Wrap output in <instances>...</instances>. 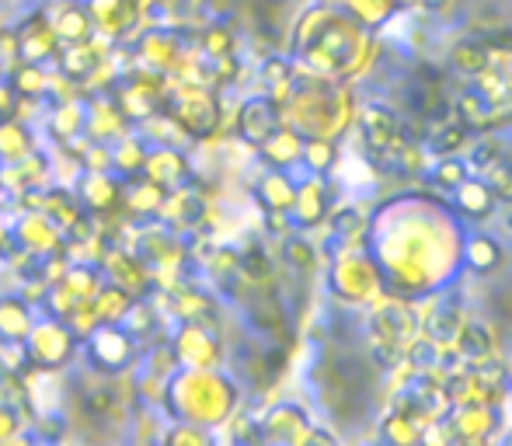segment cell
<instances>
[{"mask_svg":"<svg viewBox=\"0 0 512 446\" xmlns=\"http://www.w3.org/2000/svg\"><path fill=\"white\" fill-rule=\"evenodd\" d=\"M25 349L35 366L56 370V366H63L74 356L77 338L70 332V325H63V321H42V325H32V332L25 338Z\"/></svg>","mask_w":512,"mask_h":446,"instance_id":"1","label":"cell"},{"mask_svg":"<svg viewBox=\"0 0 512 446\" xmlns=\"http://www.w3.org/2000/svg\"><path fill=\"white\" fill-rule=\"evenodd\" d=\"M88 356L102 373H119L133 363L136 342H133V335H129L126 328L115 325V321H102L98 328H91Z\"/></svg>","mask_w":512,"mask_h":446,"instance_id":"2","label":"cell"},{"mask_svg":"<svg viewBox=\"0 0 512 446\" xmlns=\"http://www.w3.org/2000/svg\"><path fill=\"white\" fill-rule=\"evenodd\" d=\"M143 175H147V182L168 189V185L182 182L189 171H185V157L178 154V150L161 147V150H150V154L143 157Z\"/></svg>","mask_w":512,"mask_h":446,"instance_id":"3","label":"cell"},{"mask_svg":"<svg viewBox=\"0 0 512 446\" xmlns=\"http://www.w3.org/2000/svg\"><path fill=\"white\" fill-rule=\"evenodd\" d=\"M53 46H56V32L42 18L25 21V28L18 32V56H25L28 63H39L46 56H53Z\"/></svg>","mask_w":512,"mask_h":446,"instance_id":"4","label":"cell"},{"mask_svg":"<svg viewBox=\"0 0 512 446\" xmlns=\"http://www.w3.org/2000/svg\"><path fill=\"white\" fill-rule=\"evenodd\" d=\"M28 332H32V311H28L25 300H14V297L0 300V342L18 345L25 342Z\"/></svg>","mask_w":512,"mask_h":446,"instance_id":"5","label":"cell"},{"mask_svg":"<svg viewBox=\"0 0 512 446\" xmlns=\"http://www.w3.org/2000/svg\"><path fill=\"white\" fill-rule=\"evenodd\" d=\"M14 237H18V244L25 251L49 255V251L56 248V241H60V230H56V223L49 217H25L21 220V227L14 230Z\"/></svg>","mask_w":512,"mask_h":446,"instance_id":"6","label":"cell"},{"mask_svg":"<svg viewBox=\"0 0 512 446\" xmlns=\"http://www.w3.org/2000/svg\"><path fill=\"white\" fill-rule=\"evenodd\" d=\"M175 115L185 129H192V133H206V129L216 122L213 102H209V95H203V91H185L175 105Z\"/></svg>","mask_w":512,"mask_h":446,"instance_id":"7","label":"cell"},{"mask_svg":"<svg viewBox=\"0 0 512 446\" xmlns=\"http://www.w3.org/2000/svg\"><path fill=\"white\" fill-rule=\"evenodd\" d=\"M49 25H53L56 39H63V42H84L91 35V28H95V21H91L88 7L63 4L60 14H56V18L49 21Z\"/></svg>","mask_w":512,"mask_h":446,"instance_id":"8","label":"cell"},{"mask_svg":"<svg viewBox=\"0 0 512 446\" xmlns=\"http://www.w3.org/2000/svg\"><path fill=\"white\" fill-rule=\"evenodd\" d=\"M175 356L182 359V363H189V366H209L216 359V345L209 342V335L203 332V328L189 325L182 332V338H178Z\"/></svg>","mask_w":512,"mask_h":446,"instance_id":"9","label":"cell"},{"mask_svg":"<svg viewBox=\"0 0 512 446\" xmlns=\"http://www.w3.org/2000/svg\"><path fill=\"white\" fill-rule=\"evenodd\" d=\"M88 14L102 32L115 35L133 18V7H129V0H88Z\"/></svg>","mask_w":512,"mask_h":446,"instance_id":"10","label":"cell"},{"mask_svg":"<svg viewBox=\"0 0 512 446\" xmlns=\"http://www.w3.org/2000/svg\"><path fill=\"white\" fill-rule=\"evenodd\" d=\"M272 129H276V112H272L269 102H248V105H244L241 133L248 136L251 143H265Z\"/></svg>","mask_w":512,"mask_h":446,"instance_id":"11","label":"cell"},{"mask_svg":"<svg viewBox=\"0 0 512 446\" xmlns=\"http://www.w3.org/2000/svg\"><path fill=\"white\" fill-rule=\"evenodd\" d=\"M108 272H112V283L119 290H147V269L140 265V258L133 255H108Z\"/></svg>","mask_w":512,"mask_h":446,"instance_id":"12","label":"cell"},{"mask_svg":"<svg viewBox=\"0 0 512 446\" xmlns=\"http://www.w3.org/2000/svg\"><path fill=\"white\" fill-rule=\"evenodd\" d=\"M133 307V300H129V293L126 290H119L115 283H108V286H98V293H95V318L98 321H115V325H122V318H126V311Z\"/></svg>","mask_w":512,"mask_h":446,"instance_id":"13","label":"cell"},{"mask_svg":"<svg viewBox=\"0 0 512 446\" xmlns=\"http://www.w3.org/2000/svg\"><path fill=\"white\" fill-rule=\"evenodd\" d=\"M81 196L91 210H108V206L119 199V185H115L112 175H105V171H91L81 182Z\"/></svg>","mask_w":512,"mask_h":446,"instance_id":"14","label":"cell"},{"mask_svg":"<svg viewBox=\"0 0 512 446\" xmlns=\"http://www.w3.org/2000/svg\"><path fill=\"white\" fill-rule=\"evenodd\" d=\"M32 150V136L21 122H4L0 126V157L4 161H25Z\"/></svg>","mask_w":512,"mask_h":446,"instance_id":"15","label":"cell"},{"mask_svg":"<svg viewBox=\"0 0 512 446\" xmlns=\"http://www.w3.org/2000/svg\"><path fill=\"white\" fill-rule=\"evenodd\" d=\"M14 91L21 98H42L49 91V77L39 63H25V67L14 70Z\"/></svg>","mask_w":512,"mask_h":446,"instance_id":"16","label":"cell"},{"mask_svg":"<svg viewBox=\"0 0 512 446\" xmlns=\"http://www.w3.org/2000/svg\"><path fill=\"white\" fill-rule=\"evenodd\" d=\"M119 112L136 115V119L143 115V119H147V115L157 112V102L150 91H143V84H129V88H122V95H119Z\"/></svg>","mask_w":512,"mask_h":446,"instance_id":"17","label":"cell"},{"mask_svg":"<svg viewBox=\"0 0 512 446\" xmlns=\"http://www.w3.org/2000/svg\"><path fill=\"white\" fill-rule=\"evenodd\" d=\"M60 67L67 77H88V70L95 67V56L84 42H70V53L60 60Z\"/></svg>","mask_w":512,"mask_h":446,"instance_id":"18","label":"cell"},{"mask_svg":"<svg viewBox=\"0 0 512 446\" xmlns=\"http://www.w3.org/2000/svg\"><path fill=\"white\" fill-rule=\"evenodd\" d=\"M60 283L67 286V290L74 293V297H81V300L95 297L98 286H102V283H98V276H95V272H91V269H70L67 276L60 279Z\"/></svg>","mask_w":512,"mask_h":446,"instance_id":"19","label":"cell"},{"mask_svg":"<svg viewBox=\"0 0 512 446\" xmlns=\"http://www.w3.org/2000/svg\"><path fill=\"white\" fill-rule=\"evenodd\" d=\"M129 206H133V210H140V213H157V210H161V206H164V192H161V185H154V182L136 185L133 196H129Z\"/></svg>","mask_w":512,"mask_h":446,"instance_id":"20","label":"cell"},{"mask_svg":"<svg viewBox=\"0 0 512 446\" xmlns=\"http://www.w3.org/2000/svg\"><path fill=\"white\" fill-rule=\"evenodd\" d=\"M84 126V112L77 109V105H67V109H60L53 115V133L60 136V140H70V136H77Z\"/></svg>","mask_w":512,"mask_h":446,"instance_id":"21","label":"cell"},{"mask_svg":"<svg viewBox=\"0 0 512 446\" xmlns=\"http://www.w3.org/2000/svg\"><path fill=\"white\" fill-rule=\"evenodd\" d=\"M143 147H140V140H122L119 147H115V154H112V164L115 168H122V171H136V168H143Z\"/></svg>","mask_w":512,"mask_h":446,"instance_id":"22","label":"cell"},{"mask_svg":"<svg viewBox=\"0 0 512 446\" xmlns=\"http://www.w3.org/2000/svg\"><path fill=\"white\" fill-rule=\"evenodd\" d=\"M206 436L199 433V429H189V426H182V429H171L168 433V443H203Z\"/></svg>","mask_w":512,"mask_h":446,"instance_id":"23","label":"cell"},{"mask_svg":"<svg viewBox=\"0 0 512 446\" xmlns=\"http://www.w3.org/2000/svg\"><path fill=\"white\" fill-rule=\"evenodd\" d=\"M14 109V91L0 84V112H11Z\"/></svg>","mask_w":512,"mask_h":446,"instance_id":"24","label":"cell"}]
</instances>
